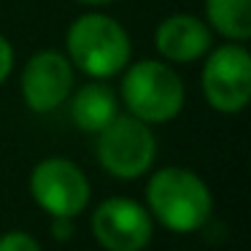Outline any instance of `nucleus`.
<instances>
[{
	"mask_svg": "<svg viewBox=\"0 0 251 251\" xmlns=\"http://www.w3.org/2000/svg\"><path fill=\"white\" fill-rule=\"evenodd\" d=\"M30 195L51 219H76L89 205L92 186L76 162L65 157H46L30 173Z\"/></svg>",
	"mask_w": 251,
	"mask_h": 251,
	"instance_id": "6",
	"label": "nucleus"
},
{
	"mask_svg": "<svg viewBox=\"0 0 251 251\" xmlns=\"http://www.w3.org/2000/svg\"><path fill=\"white\" fill-rule=\"evenodd\" d=\"M149 213L170 232H197L208 224L213 211V195L195 170L170 165L149 178Z\"/></svg>",
	"mask_w": 251,
	"mask_h": 251,
	"instance_id": "2",
	"label": "nucleus"
},
{
	"mask_svg": "<svg viewBox=\"0 0 251 251\" xmlns=\"http://www.w3.org/2000/svg\"><path fill=\"white\" fill-rule=\"evenodd\" d=\"M200 89L205 103L219 114H240L251 100V54L246 44L211 49L202 62Z\"/></svg>",
	"mask_w": 251,
	"mask_h": 251,
	"instance_id": "5",
	"label": "nucleus"
},
{
	"mask_svg": "<svg viewBox=\"0 0 251 251\" xmlns=\"http://www.w3.org/2000/svg\"><path fill=\"white\" fill-rule=\"evenodd\" d=\"M65 54L76 71L95 81L119 76L132 57V41L125 25L100 11H87L65 33Z\"/></svg>",
	"mask_w": 251,
	"mask_h": 251,
	"instance_id": "1",
	"label": "nucleus"
},
{
	"mask_svg": "<svg viewBox=\"0 0 251 251\" xmlns=\"http://www.w3.org/2000/svg\"><path fill=\"white\" fill-rule=\"evenodd\" d=\"M73 87H76V68L71 65L65 51L41 49L27 60L19 89L22 100L33 114H51L62 103H68Z\"/></svg>",
	"mask_w": 251,
	"mask_h": 251,
	"instance_id": "7",
	"label": "nucleus"
},
{
	"mask_svg": "<svg viewBox=\"0 0 251 251\" xmlns=\"http://www.w3.org/2000/svg\"><path fill=\"white\" fill-rule=\"evenodd\" d=\"M151 232L149 211L130 197H108L92 213V235L105 251H143Z\"/></svg>",
	"mask_w": 251,
	"mask_h": 251,
	"instance_id": "8",
	"label": "nucleus"
},
{
	"mask_svg": "<svg viewBox=\"0 0 251 251\" xmlns=\"http://www.w3.org/2000/svg\"><path fill=\"white\" fill-rule=\"evenodd\" d=\"M0 251H41V243L25 229H11L0 235Z\"/></svg>",
	"mask_w": 251,
	"mask_h": 251,
	"instance_id": "12",
	"label": "nucleus"
},
{
	"mask_svg": "<svg viewBox=\"0 0 251 251\" xmlns=\"http://www.w3.org/2000/svg\"><path fill=\"white\" fill-rule=\"evenodd\" d=\"M213 33L205 19L192 14H173L154 30V49L165 62H195L211 51Z\"/></svg>",
	"mask_w": 251,
	"mask_h": 251,
	"instance_id": "9",
	"label": "nucleus"
},
{
	"mask_svg": "<svg viewBox=\"0 0 251 251\" xmlns=\"http://www.w3.org/2000/svg\"><path fill=\"white\" fill-rule=\"evenodd\" d=\"M184 81L165 60H141L122 71V103L146 125L173 122L184 111Z\"/></svg>",
	"mask_w": 251,
	"mask_h": 251,
	"instance_id": "3",
	"label": "nucleus"
},
{
	"mask_svg": "<svg viewBox=\"0 0 251 251\" xmlns=\"http://www.w3.org/2000/svg\"><path fill=\"white\" fill-rule=\"evenodd\" d=\"M157 159V138L151 125L130 114H119L98 132V162L114 178L132 181L149 173Z\"/></svg>",
	"mask_w": 251,
	"mask_h": 251,
	"instance_id": "4",
	"label": "nucleus"
},
{
	"mask_svg": "<svg viewBox=\"0 0 251 251\" xmlns=\"http://www.w3.org/2000/svg\"><path fill=\"white\" fill-rule=\"evenodd\" d=\"M51 235H54L57 240H68L73 235V219L71 216H54V222H51Z\"/></svg>",
	"mask_w": 251,
	"mask_h": 251,
	"instance_id": "14",
	"label": "nucleus"
},
{
	"mask_svg": "<svg viewBox=\"0 0 251 251\" xmlns=\"http://www.w3.org/2000/svg\"><path fill=\"white\" fill-rule=\"evenodd\" d=\"M71 119L78 130L98 135L119 116V95L105 81H89L78 92H71Z\"/></svg>",
	"mask_w": 251,
	"mask_h": 251,
	"instance_id": "10",
	"label": "nucleus"
},
{
	"mask_svg": "<svg viewBox=\"0 0 251 251\" xmlns=\"http://www.w3.org/2000/svg\"><path fill=\"white\" fill-rule=\"evenodd\" d=\"M205 22L222 38L246 44L251 38V0H205Z\"/></svg>",
	"mask_w": 251,
	"mask_h": 251,
	"instance_id": "11",
	"label": "nucleus"
},
{
	"mask_svg": "<svg viewBox=\"0 0 251 251\" xmlns=\"http://www.w3.org/2000/svg\"><path fill=\"white\" fill-rule=\"evenodd\" d=\"M14 71V46L6 35L0 33V84L6 81Z\"/></svg>",
	"mask_w": 251,
	"mask_h": 251,
	"instance_id": "13",
	"label": "nucleus"
},
{
	"mask_svg": "<svg viewBox=\"0 0 251 251\" xmlns=\"http://www.w3.org/2000/svg\"><path fill=\"white\" fill-rule=\"evenodd\" d=\"M78 3H87V6H105V3H114V0H78Z\"/></svg>",
	"mask_w": 251,
	"mask_h": 251,
	"instance_id": "15",
	"label": "nucleus"
}]
</instances>
